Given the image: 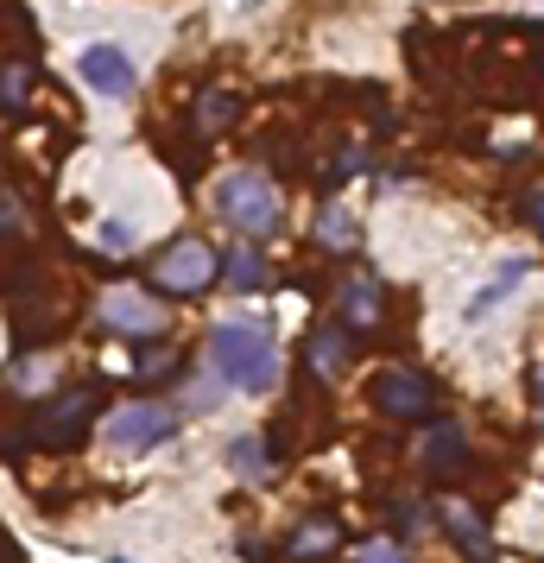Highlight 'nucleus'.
<instances>
[{
	"mask_svg": "<svg viewBox=\"0 0 544 563\" xmlns=\"http://www.w3.org/2000/svg\"><path fill=\"white\" fill-rule=\"evenodd\" d=\"M210 368H216V380L241 386V393H273L279 386V342L254 330V323H216Z\"/></svg>",
	"mask_w": 544,
	"mask_h": 563,
	"instance_id": "obj_1",
	"label": "nucleus"
},
{
	"mask_svg": "<svg viewBox=\"0 0 544 563\" xmlns=\"http://www.w3.org/2000/svg\"><path fill=\"white\" fill-rule=\"evenodd\" d=\"M216 209L241 228L248 241H266V234L279 228V184L260 178V171H228L216 184Z\"/></svg>",
	"mask_w": 544,
	"mask_h": 563,
	"instance_id": "obj_2",
	"label": "nucleus"
},
{
	"mask_svg": "<svg viewBox=\"0 0 544 563\" xmlns=\"http://www.w3.org/2000/svg\"><path fill=\"white\" fill-rule=\"evenodd\" d=\"M172 431H178V412H172V406H159V399H134V406L109 412V424H102V437H109L121 456L159 450V444H165Z\"/></svg>",
	"mask_w": 544,
	"mask_h": 563,
	"instance_id": "obj_3",
	"label": "nucleus"
},
{
	"mask_svg": "<svg viewBox=\"0 0 544 563\" xmlns=\"http://www.w3.org/2000/svg\"><path fill=\"white\" fill-rule=\"evenodd\" d=\"M210 279H216V254H210L203 241H178V247H165V260H159V285H165V292L197 298V292H210Z\"/></svg>",
	"mask_w": 544,
	"mask_h": 563,
	"instance_id": "obj_4",
	"label": "nucleus"
},
{
	"mask_svg": "<svg viewBox=\"0 0 544 563\" xmlns=\"http://www.w3.org/2000/svg\"><path fill=\"white\" fill-rule=\"evenodd\" d=\"M374 406L387 418H431V406H437V386L431 380H418V374H380L374 380Z\"/></svg>",
	"mask_w": 544,
	"mask_h": 563,
	"instance_id": "obj_5",
	"label": "nucleus"
},
{
	"mask_svg": "<svg viewBox=\"0 0 544 563\" xmlns=\"http://www.w3.org/2000/svg\"><path fill=\"white\" fill-rule=\"evenodd\" d=\"M102 323L121 330V336H159L165 330V310L152 298H140V292H127V285H114L109 298H102Z\"/></svg>",
	"mask_w": 544,
	"mask_h": 563,
	"instance_id": "obj_6",
	"label": "nucleus"
},
{
	"mask_svg": "<svg viewBox=\"0 0 544 563\" xmlns=\"http://www.w3.org/2000/svg\"><path fill=\"white\" fill-rule=\"evenodd\" d=\"M76 71H83V82H89L96 95H134V57L114 51V44H89V51L76 57Z\"/></svg>",
	"mask_w": 544,
	"mask_h": 563,
	"instance_id": "obj_7",
	"label": "nucleus"
},
{
	"mask_svg": "<svg viewBox=\"0 0 544 563\" xmlns=\"http://www.w3.org/2000/svg\"><path fill=\"white\" fill-rule=\"evenodd\" d=\"M96 412V393L83 386V393H64V399H51L45 412L33 418V437H45V444H64V437H76L83 431V418Z\"/></svg>",
	"mask_w": 544,
	"mask_h": 563,
	"instance_id": "obj_8",
	"label": "nucleus"
},
{
	"mask_svg": "<svg viewBox=\"0 0 544 563\" xmlns=\"http://www.w3.org/2000/svg\"><path fill=\"white\" fill-rule=\"evenodd\" d=\"M469 462V437H463V424H437L431 444H425V469L431 475H456Z\"/></svg>",
	"mask_w": 544,
	"mask_h": 563,
	"instance_id": "obj_9",
	"label": "nucleus"
},
{
	"mask_svg": "<svg viewBox=\"0 0 544 563\" xmlns=\"http://www.w3.org/2000/svg\"><path fill=\"white\" fill-rule=\"evenodd\" d=\"M349 348H355V336H349L342 323H324V330L311 336V368H317L324 380H336L342 368H349Z\"/></svg>",
	"mask_w": 544,
	"mask_h": 563,
	"instance_id": "obj_10",
	"label": "nucleus"
},
{
	"mask_svg": "<svg viewBox=\"0 0 544 563\" xmlns=\"http://www.w3.org/2000/svg\"><path fill=\"white\" fill-rule=\"evenodd\" d=\"M260 241H248V247H235L228 260H222V272H228V292H266V266H260L254 254Z\"/></svg>",
	"mask_w": 544,
	"mask_h": 563,
	"instance_id": "obj_11",
	"label": "nucleus"
},
{
	"mask_svg": "<svg viewBox=\"0 0 544 563\" xmlns=\"http://www.w3.org/2000/svg\"><path fill=\"white\" fill-rule=\"evenodd\" d=\"M342 310H349L355 330H374V323H380V285H374V279H349V285H342Z\"/></svg>",
	"mask_w": 544,
	"mask_h": 563,
	"instance_id": "obj_12",
	"label": "nucleus"
},
{
	"mask_svg": "<svg viewBox=\"0 0 544 563\" xmlns=\"http://www.w3.org/2000/svg\"><path fill=\"white\" fill-rule=\"evenodd\" d=\"M437 520H443V526L456 532V545H463L469 558H488V532H481V520H475L469 507H456V500H450V507H443Z\"/></svg>",
	"mask_w": 544,
	"mask_h": 563,
	"instance_id": "obj_13",
	"label": "nucleus"
},
{
	"mask_svg": "<svg viewBox=\"0 0 544 563\" xmlns=\"http://www.w3.org/2000/svg\"><path fill=\"white\" fill-rule=\"evenodd\" d=\"M526 272H532L526 260H507L501 272H494V285H488V292H475V298H469V317H488V310H494L501 298H513V285H519Z\"/></svg>",
	"mask_w": 544,
	"mask_h": 563,
	"instance_id": "obj_14",
	"label": "nucleus"
},
{
	"mask_svg": "<svg viewBox=\"0 0 544 563\" xmlns=\"http://www.w3.org/2000/svg\"><path fill=\"white\" fill-rule=\"evenodd\" d=\"M317 247H329V254H349V247H355V216L329 203L324 216H317Z\"/></svg>",
	"mask_w": 544,
	"mask_h": 563,
	"instance_id": "obj_15",
	"label": "nucleus"
},
{
	"mask_svg": "<svg viewBox=\"0 0 544 563\" xmlns=\"http://www.w3.org/2000/svg\"><path fill=\"white\" fill-rule=\"evenodd\" d=\"M336 538H342V532H336V520H311V526L291 538L286 558H324V551H336Z\"/></svg>",
	"mask_w": 544,
	"mask_h": 563,
	"instance_id": "obj_16",
	"label": "nucleus"
},
{
	"mask_svg": "<svg viewBox=\"0 0 544 563\" xmlns=\"http://www.w3.org/2000/svg\"><path fill=\"white\" fill-rule=\"evenodd\" d=\"M228 120H235V95L203 89V102H197V127H203V133H216V127H228Z\"/></svg>",
	"mask_w": 544,
	"mask_h": 563,
	"instance_id": "obj_17",
	"label": "nucleus"
},
{
	"mask_svg": "<svg viewBox=\"0 0 544 563\" xmlns=\"http://www.w3.org/2000/svg\"><path fill=\"white\" fill-rule=\"evenodd\" d=\"M26 89H33V71H26V64H7V89H0L7 120H20V108H26Z\"/></svg>",
	"mask_w": 544,
	"mask_h": 563,
	"instance_id": "obj_18",
	"label": "nucleus"
},
{
	"mask_svg": "<svg viewBox=\"0 0 544 563\" xmlns=\"http://www.w3.org/2000/svg\"><path fill=\"white\" fill-rule=\"evenodd\" d=\"M228 462H235L241 475H260V469H266V444H254V437H241V444L228 450Z\"/></svg>",
	"mask_w": 544,
	"mask_h": 563,
	"instance_id": "obj_19",
	"label": "nucleus"
},
{
	"mask_svg": "<svg viewBox=\"0 0 544 563\" xmlns=\"http://www.w3.org/2000/svg\"><path fill=\"white\" fill-rule=\"evenodd\" d=\"M355 563H405V551L393 545V538H374V545H367V551H362Z\"/></svg>",
	"mask_w": 544,
	"mask_h": 563,
	"instance_id": "obj_20",
	"label": "nucleus"
},
{
	"mask_svg": "<svg viewBox=\"0 0 544 563\" xmlns=\"http://www.w3.org/2000/svg\"><path fill=\"white\" fill-rule=\"evenodd\" d=\"M102 247H109V254H127V247H134V228H121V222H102Z\"/></svg>",
	"mask_w": 544,
	"mask_h": 563,
	"instance_id": "obj_21",
	"label": "nucleus"
},
{
	"mask_svg": "<svg viewBox=\"0 0 544 563\" xmlns=\"http://www.w3.org/2000/svg\"><path fill=\"white\" fill-rule=\"evenodd\" d=\"M526 216H532V222L544 228V190H539V196H532V209H526Z\"/></svg>",
	"mask_w": 544,
	"mask_h": 563,
	"instance_id": "obj_22",
	"label": "nucleus"
}]
</instances>
